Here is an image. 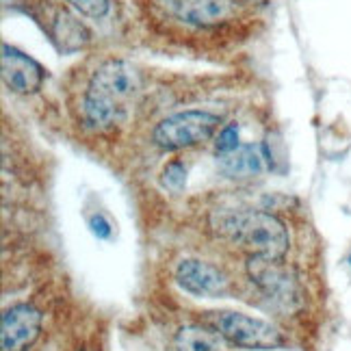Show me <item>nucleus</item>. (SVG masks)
<instances>
[{
    "label": "nucleus",
    "mask_w": 351,
    "mask_h": 351,
    "mask_svg": "<svg viewBox=\"0 0 351 351\" xmlns=\"http://www.w3.org/2000/svg\"><path fill=\"white\" fill-rule=\"evenodd\" d=\"M78 13L91 18V20H102L111 9L109 0H67Z\"/></svg>",
    "instance_id": "nucleus-13"
},
{
    "label": "nucleus",
    "mask_w": 351,
    "mask_h": 351,
    "mask_svg": "<svg viewBox=\"0 0 351 351\" xmlns=\"http://www.w3.org/2000/svg\"><path fill=\"white\" fill-rule=\"evenodd\" d=\"M267 167V154L261 145H239L234 152L219 156V169L228 178H254Z\"/></svg>",
    "instance_id": "nucleus-10"
},
{
    "label": "nucleus",
    "mask_w": 351,
    "mask_h": 351,
    "mask_svg": "<svg viewBox=\"0 0 351 351\" xmlns=\"http://www.w3.org/2000/svg\"><path fill=\"white\" fill-rule=\"evenodd\" d=\"M141 87L139 72L121 59L102 63L93 72L83 100V113L91 126H111L121 117V104Z\"/></svg>",
    "instance_id": "nucleus-2"
},
{
    "label": "nucleus",
    "mask_w": 351,
    "mask_h": 351,
    "mask_svg": "<svg viewBox=\"0 0 351 351\" xmlns=\"http://www.w3.org/2000/svg\"><path fill=\"white\" fill-rule=\"evenodd\" d=\"M221 119L208 111H182L160 119L154 128V143L163 150H182L208 141Z\"/></svg>",
    "instance_id": "nucleus-4"
},
{
    "label": "nucleus",
    "mask_w": 351,
    "mask_h": 351,
    "mask_svg": "<svg viewBox=\"0 0 351 351\" xmlns=\"http://www.w3.org/2000/svg\"><path fill=\"white\" fill-rule=\"evenodd\" d=\"M0 63H3V83L7 85V89L26 96V93H35L44 85V67L29 55L20 52L18 48L3 44Z\"/></svg>",
    "instance_id": "nucleus-7"
},
{
    "label": "nucleus",
    "mask_w": 351,
    "mask_h": 351,
    "mask_svg": "<svg viewBox=\"0 0 351 351\" xmlns=\"http://www.w3.org/2000/svg\"><path fill=\"white\" fill-rule=\"evenodd\" d=\"M42 330V313L31 304H16L5 310L0 323L3 351H26Z\"/></svg>",
    "instance_id": "nucleus-6"
},
{
    "label": "nucleus",
    "mask_w": 351,
    "mask_h": 351,
    "mask_svg": "<svg viewBox=\"0 0 351 351\" xmlns=\"http://www.w3.org/2000/svg\"><path fill=\"white\" fill-rule=\"evenodd\" d=\"M247 274L252 282L258 287L267 300H271L278 308L295 313L304 304V291L297 276L282 258H254L247 263Z\"/></svg>",
    "instance_id": "nucleus-3"
},
{
    "label": "nucleus",
    "mask_w": 351,
    "mask_h": 351,
    "mask_svg": "<svg viewBox=\"0 0 351 351\" xmlns=\"http://www.w3.org/2000/svg\"><path fill=\"white\" fill-rule=\"evenodd\" d=\"M176 282L195 297H221L228 293V280L210 263L186 258L176 269Z\"/></svg>",
    "instance_id": "nucleus-9"
},
{
    "label": "nucleus",
    "mask_w": 351,
    "mask_h": 351,
    "mask_svg": "<svg viewBox=\"0 0 351 351\" xmlns=\"http://www.w3.org/2000/svg\"><path fill=\"white\" fill-rule=\"evenodd\" d=\"M217 332L221 339L243 349H278L285 345L282 334L271 323L247 317L243 313H221L217 317Z\"/></svg>",
    "instance_id": "nucleus-5"
},
{
    "label": "nucleus",
    "mask_w": 351,
    "mask_h": 351,
    "mask_svg": "<svg viewBox=\"0 0 351 351\" xmlns=\"http://www.w3.org/2000/svg\"><path fill=\"white\" fill-rule=\"evenodd\" d=\"M239 126L237 124H228L226 128H221V132L217 134V141H215V152L219 156L230 154L239 147Z\"/></svg>",
    "instance_id": "nucleus-14"
},
{
    "label": "nucleus",
    "mask_w": 351,
    "mask_h": 351,
    "mask_svg": "<svg viewBox=\"0 0 351 351\" xmlns=\"http://www.w3.org/2000/svg\"><path fill=\"white\" fill-rule=\"evenodd\" d=\"M169 9L176 18L186 24L210 29L237 18V0H169Z\"/></svg>",
    "instance_id": "nucleus-8"
},
{
    "label": "nucleus",
    "mask_w": 351,
    "mask_h": 351,
    "mask_svg": "<svg viewBox=\"0 0 351 351\" xmlns=\"http://www.w3.org/2000/svg\"><path fill=\"white\" fill-rule=\"evenodd\" d=\"M186 182V169L180 160H171V163L163 169V184L169 189V191L178 193L182 191V186Z\"/></svg>",
    "instance_id": "nucleus-15"
},
{
    "label": "nucleus",
    "mask_w": 351,
    "mask_h": 351,
    "mask_svg": "<svg viewBox=\"0 0 351 351\" xmlns=\"http://www.w3.org/2000/svg\"><path fill=\"white\" fill-rule=\"evenodd\" d=\"M55 35L59 39H63V48L65 50H72V39H74V44L76 48H80L85 42H87V31H85V26L76 22L72 16H67V13H61L59 20H57V31Z\"/></svg>",
    "instance_id": "nucleus-12"
},
{
    "label": "nucleus",
    "mask_w": 351,
    "mask_h": 351,
    "mask_svg": "<svg viewBox=\"0 0 351 351\" xmlns=\"http://www.w3.org/2000/svg\"><path fill=\"white\" fill-rule=\"evenodd\" d=\"M349 263H351V254H349Z\"/></svg>",
    "instance_id": "nucleus-17"
},
{
    "label": "nucleus",
    "mask_w": 351,
    "mask_h": 351,
    "mask_svg": "<svg viewBox=\"0 0 351 351\" xmlns=\"http://www.w3.org/2000/svg\"><path fill=\"white\" fill-rule=\"evenodd\" d=\"M176 349L178 351H223L221 334L208 332L197 326H186L176 334Z\"/></svg>",
    "instance_id": "nucleus-11"
},
{
    "label": "nucleus",
    "mask_w": 351,
    "mask_h": 351,
    "mask_svg": "<svg viewBox=\"0 0 351 351\" xmlns=\"http://www.w3.org/2000/svg\"><path fill=\"white\" fill-rule=\"evenodd\" d=\"M89 228H91V232L96 234L98 239H111V223L106 221L102 215H93V217L89 219Z\"/></svg>",
    "instance_id": "nucleus-16"
},
{
    "label": "nucleus",
    "mask_w": 351,
    "mask_h": 351,
    "mask_svg": "<svg viewBox=\"0 0 351 351\" xmlns=\"http://www.w3.org/2000/svg\"><path fill=\"white\" fill-rule=\"evenodd\" d=\"M210 223L219 237L232 241L254 258H285L291 245L285 223L265 210L217 213Z\"/></svg>",
    "instance_id": "nucleus-1"
}]
</instances>
